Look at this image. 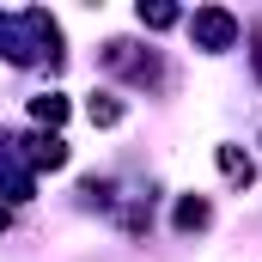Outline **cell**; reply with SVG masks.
I'll return each instance as SVG.
<instances>
[{"instance_id": "3", "label": "cell", "mask_w": 262, "mask_h": 262, "mask_svg": "<svg viewBox=\"0 0 262 262\" xmlns=\"http://www.w3.org/2000/svg\"><path fill=\"white\" fill-rule=\"evenodd\" d=\"M18 146H25V165H31V171H61L67 165V140L61 134H25V140H18Z\"/></svg>"}, {"instance_id": "8", "label": "cell", "mask_w": 262, "mask_h": 262, "mask_svg": "<svg viewBox=\"0 0 262 262\" xmlns=\"http://www.w3.org/2000/svg\"><path fill=\"white\" fill-rule=\"evenodd\" d=\"M140 25H146V31H171V25H183V12L165 6V0H152V6L140 0Z\"/></svg>"}, {"instance_id": "1", "label": "cell", "mask_w": 262, "mask_h": 262, "mask_svg": "<svg viewBox=\"0 0 262 262\" xmlns=\"http://www.w3.org/2000/svg\"><path fill=\"white\" fill-rule=\"evenodd\" d=\"M98 61L110 67L116 79L140 85V92H165V85H171V73H165V55H159V49H140V43H128V37H110Z\"/></svg>"}, {"instance_id": "9", "label": "cell", "mask_w": 262, "mask_h": 262, "mask_svg": "<svg viewBox=\"0 0 262 262\" xmlns=\"http://www.w3.org/2000/svg\"><path fill=\"white\" fill-rule=\"evenodd\" d=\"M250 61H256V79H262V43H256V49H250Z\"/></svg>"}, {"instance_id": "2", "label": "cell", "mask_w": 262, "mask_h": 262, "mask_svg": "<svg viewBox=\"0 0 262 262\" xmlns=\"http://www.w3.org/2000/svg\"><path fill=\"white\" fill-rule=\"evenodd\" d=\"M189 37H195V49H207V55H226V49H238L244 25H238L226 6H195V18H189Z\"/></svg>"}, {"instance_id": "4", "label": "cell", "mask_w": 262, "mask_h": 262, "mask_svg": "<svg viewBox=\"0 0 262 262\" xmlns=\"http://www.w3.org/2000/svg\"><path fill=\"white\" fill-rule=\"evenodd\" d=\"M220 171H226L232 189H250V183H256V159H250L244 146H220Z\"/></svg>"}, {"instance_id": "6", "label": "cell", "mask_w": 262, "mask_h": 262, "mask_svg": "<svg viewBox=\"0 0 262 262\" xmlns=\"http://www.w3.org/2000/svg\"><path fill=\"white\" fill-rule=\"evenodd\" d=\"M171 220H177V232H207V220H213V207H207V195H183Z\"/></svg>"}, {"instance_id": "10", "label": "cell", "mask_w": 262, "mask_h": 262, "mask_svg": "<svg viewBox=\"0 0 262 262\" xmlns=\"http://www.w3.org/2000/svg\"><path fill=\"white\" fill-rule=\"evenodd\" d=\"M0 232H6V207H0Z\"/></svg>"}, {"instance_id": "7", "label": "cell", "mask_w": 262, "mask_h": 262, "mask_svg": "<svg viewBox=\"0 0 262 262\" xmlns=\"http://www.w3.org/2000/svg\"><path fill=\"white\" fill-rule=\"evenodd\" d=\"M85 116H92V128H116V122H122V98H110V92H92Z\"/></svg>"}, {"instance_id": "5", "label": "cell", "mask_w": 262, "mask_h": 262, "mask_svg": "<svg viewBox=\"0 0 262 262\" xmlns=\"http://www.w3.org/2000/svg\"><path fill=\"white\" fill-rule=\"evenodd\" d=\"M31 116H37V128H43V134H61L67 98H61V92H37V98H31Z\"/></svg>"}]
</instances>
